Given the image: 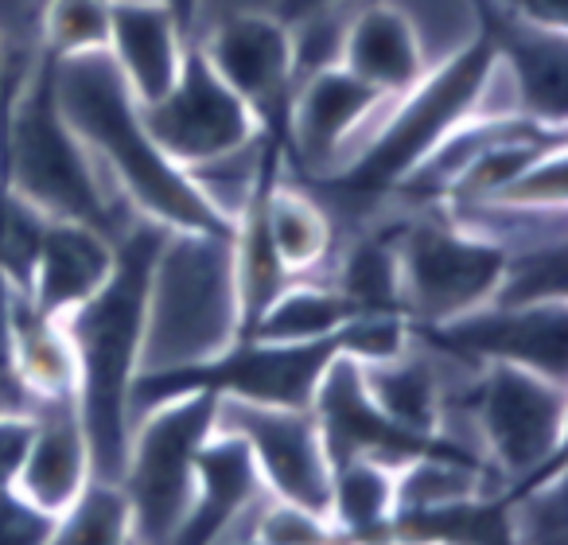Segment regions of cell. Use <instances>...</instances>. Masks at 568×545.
Listing matches in <instances>:
<instances>
[{
  "label": "cell",
  "instance_id": "6da1fadb",
  "mask_svg": "<svg viewBox=\"0 0 568 545\" xmlns=\"http://www.w3.org/2000/svg\"><path fill=\"white\" fill-rule=\"evenodd\" d=\"M55 98L98 168L113 175L118 195L136 219L175 234L234 238V219L206 199L187 168L164 157L141 118V102L113 67L110 51L55 59Z\"/></svg>",
  "mask_w": 568,
  "mask_h": 545
},
{
  "label": "cell",
  "instance_id": "7a4b0ae2",
  "mask_svg": "<svg viewBox=\"0 0 568 545\" xmlns=\"http://www.w3.org/2000/svg\"><path fill=\"white\" fill-rule=\"evenodd\" d=\"M168 230L133 219L118 238V261L105 285L63 316L74 351V402L90 441L94 480L118 483L125 467L133 413L129 394L141 374L144 327H149L152 269Z\"/></svg>",
  "mask_w": 568,
  "mask_h": 545
},
{
  "label": "cell",
  "instance_id": "3957f363",
  "mask_svg": "<svg viewBox=\"0 0 568 545\" xmlns=\"http://www.w3.org/2000/svg\"><path fill=\"white\" fill-rule=\"evenodd\" d=\"M498 79V55L487 28L467 43H459L448 55V63L428 67L425 79L402 98L386 105L374 133L358 144V152L327 175H296L327 214H355V222H366L397 195L405 180L440 149V141L459 129L475 113L487 110L490 87Z\"/></svg>",
  "mask_w": 568,
  "mask_h": 545
},
{
  "label": "cell",
  "instance_id": "277c9868",
  "mask_svg": "<svg viewBox=\"0 0 568 545\" xmlns=\"http://www.w3.org/2000/svg\"><path fill=\"white\" fill-rule=\"evenodd\" d=\"M0 180L43 219L87 222L110 238H121L136 219L105 191L102 168L67 125L55 98V55L43 48L17 94L0 105Z\"/></svg>",
  "mask_w": 568,
  "mask_h": 545
},
{
  "label": "cell",
  "instance_id": "5b68a950",
  "mask_svg": "<svg viewBox=\"0 0 568 545\" xmlns=\"http://www.w3.org/2000/svg\"><path fill=\"white\" fill-rule=\"evenodd\" d=\"M237 340L234 238L168 230L152 269L141 371L199 363Z\"/></svg>",
  "mask_w": 568,
  "mask_h": 545
},
{
  "label": "cell",
  "instance_id": "8992f818",
  "mask_svg": "<svg viewBox=\"0 0 568 545\" xmlns=\"http://www.w3.org/2000/svg\"><path fill=\"white\" fill-rule=\"evenodd\" d=\"M464 413L475 448L503 483L565 460L568 382H552L526 366L490 363L467 371L459 394H444V417Z\"/></svg>",
  "mask_w": 568,
  "mask_h": 545
},
{
  "label": "cell",
  "instance_id": "52a82bcc",
  "mask_svg": "<svg viewBox=\"0 0 568 545\" xmlns=\"http://www.w3.org/2000/svg\"><path fill=\"white\" fill-rule=\"evenodd\" d=\"M219 397L183 394L160 402L133 421L121 495L129 503L133 545H175L191 495H195V456L214 433Z\"/></svg>",
  "mask_w": 568,
  "mask_h": 545
},
{
  "label": "cell",
  "instance_id": "ba28073f",
  "mask_svg": "<svg viewBox=\"0 0 568 545\" xmlns=\"http://www.w3.org/2000/svg\"><path fill=\"white\" fill-rule=\"evenodd\" d=\"M343 355V335L316 343H265V340H234L219 355L199 363L164 366V371H141L129 394L133 421L160 402L183 394H214L253 405H288L308 410L320 379Z\"/></svg>",
  "mask_w": 568,
  "mask_h": 545
},
{
  "label": "cell",
  "instance_id": "9c48e42d",
  "mask_svg": "<svg viewBox=\"0 0 568 545\" xmlns=\"http://www.w3.org/2000/svg\"><path fill=\"white\" fill-rule=\"evenodd\" d=\"M402 304L409 327H433L490 304L506 245L459 226L440 206H405L394 219Z\"/></svg>",
  "mask_w": 568,
  "mask_h": 545
},
{
  "label": "cell",
  "instance_id": "30bf717a",
  "mask_svg": "<svg viewBox=\"0 0 568 545\" xmlns=\"http://www.w3.org/2000/svg\"><path fill=\"white\" fill-rule=\"evenodd\" d=\"M141 118L149 125L152 141L164 149V157L187 168V172L219 164V160L234 157L261 137V125L250 113V105L206 63L199 40H191L187 51H183L172 90L160 102L141 105Z\"/></svg>",
  "mask_w": 568,
  "mask_h": 545
},
{
  "label": "cell",
  "instance_id": "8fae6325",
  "mask_svg": "<svg viewBox=\"0 0 568 545\" xmlns=\"http://www.w3.org/2000/svg\"><path fill=\"white\" fill-rule=\"evenodd\" d=\"M413 340L464 371L510 363L552 382H568V301L526 309L483 304L448 324L413 327Z\"/></svg>",
  "mask_w": 568,
  "mask_h": 545
},
{
  "label": "cell",
  "instance_id": "7c38bea8",
  "mask_svg": "<svg viewBox=\"0 0 568 545\" xmlns=\"http://www.w3.org/2000/svg\"><path fill=\"white\" fill-rule=\"evenodd\" d=\"M214 425L242 436L268 495L327 518V511H332V460H327L312 410L219 397Z\"/></svg>",
  "mask_w": 568,
  "mask_h": 545
},
{
  "label": "cell",
  "instance_id": "4fadbf2b",
  "mask_svg": "<svg viewBox=\"0 0 568 545\" xmlns=\"http://www.w3.org/2000/svg\"><path fill=\"white\" fill-rule=\"evenodd\" d=\"M308 410H312V417H316L332 464H343V460H355V456L382 460V464H389V467H402L420 456L479 460V464H487V460L479 456V448L456 441V436H448V433L420 436V433H413V428H402L397 421H389L386 413L374 405V397L366 394L363 371H358V363L347 355L332 359V366H327L324 379H320L316 394H312Z\"/></svg>",
  "mask_w": 568,
  "mask_h": 545
},
{
  "label": "cell",
  "instance_id": "5bb4252c",
  "mask_svg": "<svg viewBox=\"0 0 568 545\" xmlns=\"http://www.w3.org/2000/svg\"><path fill=\"white\" fill-rule=\"evenodd\" d=\"M389 102L394 98L378 94L339 63L301 79L293 90V105H288L284 168L293 175L335 172L374 133Z\"/></svg>",
  "mask_w": 568,
  "mask_h": 545
},
{
  "label": "cell",
  "instance_id": "9a60e30c",
  "mask_svg": "<svg viewBox=\"0 0 568 545\" xmlns=\"http://www.w3.org/2000/svg\"><path fill=\"white\" fill-rule=\"evenodd\" d=\"M199 48L219 79L250 105L257 125L288 141V105L296 90L293 32L273 12H234L211 32H199Z\"/></svg>",
  "mask_w": 568,
  "mask_h": 545
},
{
  "label": "cell",
  "instance_id": "2e32d148",
  "mask_svg": "<svg viewBox=\"0 0 568 545\" xmlns=\"http://www.w3.org/2000/svg\"><path fill=\"white\" fill-rule=\"evenodd\" d=\"M479 12V24L487 28L498 55V74H506L514 90L518 113L541 121V125L565 129V67H568V40L565 32L537 28L526 20L510 17L495 0H471Z\"/></svg>",
  "mask_w": 568,
  "mask_h": 545
},
{
  "label": "cell",
  "instance_id": "e0dca14e",
  "mask_svg": "<svg viewBox=\"0 0 568 545\" xmlns=\"http://www.w3.org/2000/svg\"><path fill=\"white\" fill-rule=\"evenodd\" d=\"M268 495L242 436L214 425L195 456V495L175 545H222Z\"/></svg>",
  "mask_w": 568,
  "mask_h": 545
},
{
  "label": "cell",
  "instance_id": "ac0fdd59",
  "mask_svg": "<svg viewBox=\"0 0 568 545\" xmlns=\"http://www.w3.org/2000/svg\"><path fill=\"white\" fill-rule=\"evenodd\" d=\"M118 261V238L87 226V222L48 219L40 245H36L32 273L24 293L40 304L48 316L63 320L79 304H87Z\"/></svg>",
  "mask_w": 568,
  "mask_h": 545
},
{
  "label": "cell",
  "instance_id": "d6986e66",
  "mask_svg": "<svg viewBox=\"0 0 568 545\" xmlns=\"http://www.w3.org/2000/svg\"><path fill=\"white\" fill-rule=\"evenodd\" d=\"M90 480H94V464H90V441L74 394L36 402L32 441L20 464L17 491L43 511L63 514Z\"/></svg>",
  "mask_w": 568,
  "mask_h": 545
},
{
  "label": "cell",
  "instance_id": "ffe728a7",
  "mask_svg": "<svg viewBox=\"0 0 568 545\" xmlns=\"http://www.w3.org/2000/svg\"><path fill=\"white\" fill-rule=\"evenodd\" d=\"M339 67L386 98H402L428 71L420 32L394 0H363L347 17Z\"/></svg>",
  "mask_w": 568,
  "mask_h": 545
},
{
  "label": "cell",
  "instance_id": "44dd1931",
  "mask_svg": "<svg viewBox=\"0 0 568 545\" xmlns=\"http://www.w3.org/2000/svg\"><path fill=\"white\" fill-rule=\"evenodd\" d=\"M187 43L183 28L160 0H110L105 51L141 105L160 102L172 90Z\"/></svg>",
  "mask_w": 568,
  "mask_h": 545
},
{
  "label": "cell",
  "instance_id": "7402d4cb",
  "mask_svg": "<svg viewBox=\"0 0 568 545\" xmlns=\"http://www.w3.org/2000/svg\"><path fill=\"white\" fill-rule=\"evenodd\" d=\"M265 230L288 277H320L335 253V219L288 168L265 195Z\"/></svg>",
  "mask_w": 568,
  "mask_h": 545
},
{
  "label": "cell",
  "instance_id": "603a6c76",
  "mask_svg": "<svg viewBox=\"0 0 568 545\" xmlns=\"http://www.w3.org/2000/svg\"><path fill=\"white\" fill-rule=\"evenodd\" d=\"M366 382V394L374 397L389 421L402 428H413L420 436H440L444 433V394L448 382L440 374V359L417 340L402 351L397 359L386 363H358Z\"/></svg>",
  "mask_w": 568,
  "mask_h": 545
},
{
  "label": "cell",
  "instance_id": "cb8c5ba5",
  "mask_svg": "<svg viewBox=\"0 0 568 545\" xmlns=\"http://www.w3.org/2000/svg\"><path fill=\"white\" fill-rule=\"evenodd\" d=\"M9 327L12 355H17L20 382L28 386L32 402L74 394V351L67 340L63 320L48 316L24 289L9 285Z\"/></svg>",
  "mask_w": 568,
  "mask_h": 545
},
{
  "label": "cell",
  "instance_id": "d4e9b609",
  "mask_svg": "<svg viewBox=\"0 0 568 545\" xmlns=\"http://www.w3.org/2000/svg\"><path fill=\"white\" fill-rule=\"evenodd\" d=\"M355 320L351 301L327 277H296L265 304L245 340L265 343H316L332 340Z\"/></svg>",
  "mask_w": 568,
  "mask_h": 545
},
{
  "label": "cell",
  "instance_id": "484cf974",
  "mask_svg": "<svg viewBox=\"0 0 568 545\" xmlns=\"http://www.w3.org/2000/svg\"><path fill=\"white\" fill-rule=\"evenodd\" d=\"M568 301V238L549 234L506 250V269L490 304L526 309V304Z\"/></svg>",
  "mask_w": 568,
  "mask_h": 545
},
{
  "label": "cell",
  "instance_id": "4316f807",
  "mask_svg": "<svg viewBox=\"0 0 568 545\" xmlns=\"http://www.w3.org/2000/svg\"><path fill=\"white\" fill-rule=\"evenodd\" d=\"M48 545H133L129 503L118 483L90 480L82 495L55 518Z\"/></svg>",
  "mask_w": 568,
  "mask_h": 545
},
{
  "label": "cell",
  "instance_id": "83f0119b",
  "mask_svg": "<svg viewBox=\"0 0 568 545\" xmlns=\"http://www.w3.org/2000/svg\"><path fill=\"white\" fill-rule=\"evenodd\" d=\"M110 40V0H43L40 48L55 59L105 51Z\"/></svg>",
  "mask_w": 568,
  "mask_h": 545
},
{
  "label": "cell",
  "instance_id": "f1b7e54d",
  "mask_svg": "<svg viewBox=\"0 0 568 545\" xmlns=\"http://www.w3.org/2000/svg\"><path fill=\"white\" fill-rule=\"evenodd\" d=\"M43 222L48 219L24 195H17L9 183L0 180V277L12 289H28Z\"/></svg>",
  "mask_w": 568,
  "mask_h": 545
},
{
  "label": "cell",
  "instance_id": "f546056e",
  "mask_svg": "<svg viewBox=\"0 0 568 545\" xmlns=\"http://www.w3.org/2000/svg\"><path fill=\"white\" fill-rule=\"evenodd\" d=\"M250 518H253L250 545H343L332 518L312 514L304 506H293L273 495H268V503L261 511L253 506Z\"/></svg>",
  "mask_w": 568,
  "mask_h": 545
},
{
  "label": "cell",
  "instance_id": "4dcf8cb0",
  "mask_svg": "<svg viewBox=\"0 0 568 545\" xmlns=\"http://www.w3.org/2000/svg\"><path fill=\"white\" fill-rule=\"evenodd\" d=\"M59 514L36 506L17 487L0 491V545H48Z\"/></svg>",
  "mask_w": 568,
  "mask_h": 545
},
{
  "label": "cell",
  "instance_id": "1f68e13d",
  "mask_svg": "<svg viewBox=\"0 0 568 545\" xmlns=\"http://www.w3.org/2000/svg\"><path fill=\"white\" fill-rule=\"evenodd\" d=\"M28 441H32V413H0V491L17 487L20 464H24Z\"/></svg>",
  "mask_w": 568,
  "mask_h": 545
},
{
  "label": "cell",
  "instance_id": "d6a6232c",
  "mask_svg": "<svg viewBox=\"0 0 568 545\" xmlns=\"http://www.w3.org/2000/svg\"><path fill=\"white\" fill-rule=\"evenodd\" d=\"M495 4L526 24L552 28V32H565L568 24V0H495Z\"/></svg>",
  "mask_w": 568,
  "mask_h": 545
},
{
  "label": "cell",
  "instance_id": "836d02e7",
  "mask_svg": "<svg viewBox=\"0 0 568 545\" xmlns=\"http://www.w3.org/2000/svg\"><path fill=\"white\" fill-rule=\"evenodd\" d=\"M32 59H36V51H32V55H12L9 43L0 40V105H4L12 94H17V87L24 82V74H28V67H32Z\"/></svg>",
  "mask_w": 568,
  "mask_h": 545
},
{
  "label": "cell",
  "instance_id": "e575fe53",
  "mask_svg": "<svg viewBox=\"0 0 568 545\" xmlns=\"http://www.w3.org/2000/svg\"><path fill=\"white\" fill-rule=\"evenodd\" d=\"M339 4H351V0H276L273 4V17L281 20L284 28L301 24V20L316 17L324 9H339Z\"/></svg>",
  "mask_w": 568,
  "mask_h": 545
},
{
  "label": "cell",
  "instance_id": "d590c367",
  "mask_svg": "<svg viewBox=\"0 0 568 545\" xmlns=\"http://www.w3.org/2000/svg\"><path fill=\"white\" fill-rule=\"evenodd\" d=\"M168 12L175 17V24L183 28L187 40H199V17H203V0H160Z\"/></svg>",
  "mask_w": 568,
  "mask_h": 545
},
{
  "label": "cell",
  "instance_id": "8d00e7d4",
  "mask_svg": "<svg viewBox=\"0 0 568 545\" xmlns=\"http://www.w3.org/2000/svg\"><path fill=\"white\" fill-rule=\"evenodd\" d=\"M40 9H43V0H40Z\"/></svg>",
  "mask_w": 568,
  "mask_h": 545
}]
</instances>
